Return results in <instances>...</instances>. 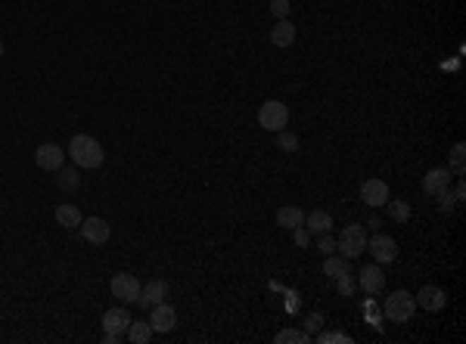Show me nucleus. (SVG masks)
<instances>
[{"label":"nucleus","mask_w":466,"mask_h":344,"mask_svg":"<svg viewBox=\"0 0 466 344\" xmlns=\"http://www.w3.org/2000/svg\"><path fill=\"white\" fill-rule=\"evenodd\" d=\"M121 338H124V335H109V332H106V344H119Z\"/></svg>","instance_id":"obj_33"},{"label":"nucleus","mask_w":466,"mask_h":344,"mask_svg":"<svg viewBox=\"0 0 466 344\" xmlns=\"http://www.w3.org/2000/svg\"><path fill=\"white\" fill-rule=\"evenodd\" d=\"M336 288H339V295H345V298H352V295L357 292V283L348 273H342V276H336Z\"/></svg>","instance_id":"obj_27"},{"label":"nucleus","mask_w":466,"mask_h":344,"mask_svg":"<svg viewBox=\"0 0 466 344\" xmlns=\"http://www.w3.org/2000/svg\"><path fill=\"white\" fill-rule=\"evenodd\" d=\"M367 252L373 254L376 264H392V261H398V242L392 236H386V233H376L373 239H367Z\"/></svg>","instance_id":"obj_6"},{"label":"nucleus","mask_w":466,"mask_h":344,"mask_svg":"<svg viewBox=\"0 0 466 344\" xmlns=\"http://www.w3.org/2000/svg\"><path fill=\"white\" fill-rule=\"evenodd\" d=\"M274 341H277V344H308L311 335L301 332V329H283V332H277Z\"/></svg>","instance_id":"obj_23"},{"label":"nucleus","mask_w":466,"mask_h":344,"mask_svg":"<svg viewBox=\"0 0 466 344\" xmlns=\"http://www.w3.org/2000/svg\"><path fill=\"white\" fill-rule=\"evenodd\" d=\"M367 230H364L361 223H352L342 230V236L336 242V252L345 257V261H354V257H361L364 252H367Z\"/></svg>","instance_id":"obj_2"},{"label":"nucleus","mask_w":466,"mask_h":344,"mask_svg":"<svg viewBox=\"0 0 466 344\" xmlns=\"http://www.w3.org/2000/svg\"><path fill=\"white\" fill-rule=\"evenodd\" d=\"M81 236L90 242V245H106L109 236H112V230H109L106 221H100V217H88V221H81Z\"/></svg>","instance_id":"obj_9"},{"label":"nucleus","mask_w":466,"mask_h":344,"mask_svg":"<svg viewBox=\"0 0 466 344\" xmlns=\"http://www.w3.org/2000/svg\"><path fill=\"white\" fill-rule=\"evenodd\" d=\"M56 174H59V177H56V183H59V190H62V192H75L78 186H81V177L75 174V168H59Z\"/></svg>","instance_id":"obj_21"},{"label":"nucleus","mask_w":466,"mask_h":344,"mask_svg":"<svg viewBox=\"0 0 466 344\" xmlns=\"http://www.w3.org/2000/svg\"><path fill=\"white\" fill-rule=\"evenodd\" d=\"M270 44L280 47V50H286V47L295 44V25L289 19H277V25L270 28Z\"/></svg>","instance_id":"obj_16"},{"label":"nucleus","mask_w":466,"mask_h":344,"mask_svg":"<svg viewBox=\"0 0 466 344\" xmlns=\"http://www.w3.org/2000/svg\"><path fill=\"white\" fill-rule=\"evenodd\" d=\"M386 317L388 323H410V317L417 314V298L410 292H404V288H398V292H392L386 298Z\"/></svg>","instance_id":"obj_3"},{"label":"nucleus","mask_w":466,"mask_h":344,"mask_svg":"<svg viewBox=\"0 0 466 344\" xmlns=\"http://www.w3.org/2000/svg\"><path fill=\"white\" fill-rule=\"evenodd\" d=\"M357 285H361L367 295H379V292H383V288H386L383 264H370V267H364L361 276H357Z\"/></svg>","instance_id":"obj_10"},{"label":"nucleus","mask_w":466,"mask_h":344,"mask_svg":"<svg viewBox=\"0 0 466 344\" xmlns=\"http://www.w3.org/2000/svg\"><path fill=\"white\" fill-rule=\"evenodd\" d=\"M168 298V283L165 279H150L146 285H140V298H137V307H155Z\"/></svg>","instance_id":"obj_7"},{"label":"nucleus","mask_w":466,"mask_h":344,"mask_svg":"<svg viewBox=\"0 0 466 344\" xmlns=\"http://www.w3.org/2000/svg\"><path fill=\"white\" fill-rule=\"evenodd\" d=\"M305 226L311 233H330L333 230V214L330 211H311V214H305Z\"/></svg>","instance_id":"obj_19"},{"label":"nucleus","mask_w":466,"mask_h":344,"mask_svg":"<svg viewBox=\"0 0 466 344\" xmlns=\"http://www.w3.org/2000/svg\"><path fill=\"white\" fill-rule=\"evenodd\" d=\"M317 248H321L323 254H333V252H336V239H330V233H321V239H317Z\"/></svg>","instance_id":"obj_29"},{"label":"nucleus","mask_w":466,"mask_h":344,"mask_svg":"<svg viewBox=\"0 0 466 344\" xmlns=\"http://www.w3.org/2000/svg\"><path fill=\"white\" fill-rule=\"evenodd\" d=\"M388 205V214H392V221H398V223H407L410 221V205L407 202H386Z\"/></svg>","instance_id":"obj_25"},{"label":"nucleus","mask_w":466,"mask_h":344,"mask_svg":"<svg viewBox=\"0 0 466 344\" xmlns=\"http://www.w3.org/2000/svg\"><path fill=\"white\" fill-rule=\"evenodd\" d=\"M109 288H112V298H119L124 304H137L140 298V279L134 273H115Z\"/></svg>","instance_id":"obj_5"},{"label":"nucleus","mask_w":466,"mask_h":344,"mask_svg":"<svg viewBox=\"0 0 466 344\" xmlns=\"http://www.w3.org/2000/svg\"><path fill=\"white\" fill-rule=\"evenodd\" d=\"M100 326H103V332H109V335H124L131 326V314L124 307H112L103 314V323Z\"/></svg>","instance_id":"obj_13"},{"label":"nucleus","mask_w":466,"mask_h":344,"mask_svg":"<svg viewBox=\"0 0 466 344\" xmlns=\"http://www.w3.org/2000/svg\"><path fill=\"white\" fill-rule=\"evenodd\" d=\"M174 323H177V314H174V307L171 304H155L153 307V314H150V326H153V332H171L174 329Z\"/></svg>","instance_id":"obj_12"},{"label":"nucleus","mask_w":466,"mask_h":344,"mask_svg":"<svg viewBox=\"0 0 466 344\" xmlns=\"http://www.w3.org/2000/svg\"><path fill=\"white\" fill-rule=\"evenodd\" d=\"M277 149H283V152H295L299 149V137L289 134V130H277Z\"/></svg>","instance_id":"obj_26"},{"label":"nucleus","mask_w":466,"mask_h":344,"mask_svg":"<svg viewBox=\"0 0 466 344\" xmlns=\"http://www.w3.org/2000/svg\"><path fill=\"white\" fill-rule=\"evenodd\" d=\"M292 236H295V245L301 248V245H308V242H311V230L301 223V226H295V230H292Z\"/></svg>","instance_id":"obj_30"},{"label":"nucleus","mask_w":466,"mask_h":344,"mask_svg":"<svg viewBox=\"0 0 466 344\" xmlns=\"http://www.w3.org/2000/svg\"><path fill=\"white\" fill-rule=\"evenodd\" d=\"M277 223L283 226V230H295V226L305 223V211H301L299 205H283L277 211Z\"/></svg>","instance_id":"obj_17"},{"label":"nucleus","mask_w":466,"mask_h":344,"mask_svg":"<svg viewBox=\"0 0 466 344\" xmlns=\"http://www.w3.org/2000/svg\"><path fill=\"white\" fill-rule=\"evenodd\" d=\"M321 341H348V335H342V332H323Z\"/></svg>","instance_id":"obj_32"},{"label":"nucleus","mask_w":466,"mask_h":344,"mask_svg":"<svg viewBox=\"0 0 466 344\" xmlns=\"http://www.w3.org/2000/svg\"><path fill=\"white\" fill-rule=\"evenodd\" d=\"M414 298H417L419 307H423V310H432V314H438V310L448 304V295L441 292L438 285H423V288H419V295H414Z\"/></svg>","instance_id":"obj_14"},{"label":"nucleus","mask_w":466,"mask_h":344,"mask_svg":"<svg viewBox=\"0 0 466 344\" xmlns=\"http://www.w3.org/2000/svg\"><path fill=\"white\" fill-rule=\"evenodd\" d=\"M81 211H78L72 202H62V205L56 208V223L59 226H66V230H75V226H81Z\"/></svg>","instance_id":"obj_18"},{"label":"nucleus","mask_w":466,"mask_h":344,"mask_svg":"<svg viewBox=\"0 0 466 344\" xmlns=\"http://www.w3.org/2000/svg\"><path fill=\"white\" fill-rule=\"evenodd\" d=\"M258 124L264 130H270V134L283 130L286 124H289V109H286V103H280V99H268V103H261Z\"/></svg>","instance_id":"obj_4"},{"label":"nucleus","mask_w":466,"mask_h":344,"mask_svg":"<svg viewBox=\"0 0 466 344\" xmlns=\"http://www.w3.org/2000/svg\"><path fill=\"white\" fill-rule=\"evenodd\" d=\"M323 273L330 279H336V276H342V273H348V261H345V257H326V261H323Z\"/></svg>","instance_id":"obj_24"},{"label":"nucleus","mask_w":466,"mask_h":344,"mask_svg":"<svg viewBox=\"0 0 466 344\" xmlns=\"http://www.w3.org/2000/svg\"><path fill=\"white\" fill-rule=\"evenodd\" d=\"M450 186V171L448 168H432L429 174L423 177V190L429 195H441Z\"/></svg>","instance_id":"obj_15"},{"label":"nucleus","mask_w":466,"mask_h":344,"mask_svg":"<svg viewBox=\"0 0 466 344\" xmlns=\"http://www.w3.org/2000/svg\"><path fill=\"white\" fill-rule=\"evenodd\" d=\"M361 199L367 202L370 208H383L386 202H388V186H386V180H364Z\"/></svg>","instance_id":"obj_11"},{"label":"nucleus","mask_w":466,"mask_h":344,"mask_svg":"<svg viewBox=\"0 0 466 344\" xmlns=\"http://www.w3.org/2000/svg\"><path fill=\"white\" fill-rule=\"evenodd\" d=\"M128 341H134V344H146L153 338V326L150 323H137V319H131V326H128Z\"/></svg>","instance_id":"obj_20"},{"label":"nucleus","mask_w":466,"mask_h":344,"mask_svg":"<svg viewBox=\"0 0 466 344\" xmlns=\"http://www.w3.org/2000/svg\"><path fill=\"white\" fill-rule=\"evenodd\" d=\"M289 10H292L289 0H270V13H274L277 19H286V16H289Z\"/></svg>","instance_id":"obj_28"},{"label":"nucleus","mask_w":466,"mask_h":344,"mask_svg":"<svg viewBox=\"0 0 466 344\" xmlns=\"http://www.w3.org/2000/svg\"><path fill=\"white\" fill-rule=\"evenodd\" d=\"M0 56H4V41H0Z\"/></svg>","instance_id":"obj_34"},{"label":"nucleus","mask_w":466,"mask_h":344,"mask_svg":"<svg viewBox=\"0 0 466 344\" xmlns=\"http://www.w3.org/2000/svg\"><path fill=\"white\" fill-rule=\"evenodd\" d=\"M62 159H66V152H62L56 143H44V146H37V152H35L37 168L50 171V174H56V171L62 168Z\"/></svg>","instance_id":"obj_8"},{"label":"nucleus","mask_w":466,"mask_h":344,"mask_svg":"<svg viewBox=\"0 0 466 344\" xmlns=\"http://www.w3.org/2000/svg\"><path fill=\"white\" fill-rule=\"evenodd\" d=\"M450 174H457V177H463V171H466V143H457L454 149H450Z\"/></svg>","instance_id":"obj_22"},{"label":"nucleus","mask_w":466,"mask_h":344,"mask_svg":"<svg viewBox=\"0 0 466 344\" xmlns=\"http://www.w3.org/2000/svg\"><path fill=\"white\" fill-rule=\"evenodd\" d=\"M305 326H308V332H317L323 326V317L321 314H311L308 319H305Z\"/></svg>","instance_id":"obj_31"},{"label":"nucleus","mask_w":466,"mask_h":344,"mask_svg":"<svg viewBox=\"0 0 466 344\" xmlns=\"http://www.w3.org/2000/svg\"><path fill=\"white\" fill-rule=\"evenodd\" d=\"M68 155H72V161L78 168H84V171L100 168V165H103V159H106L100 140H93L90 134H75L72 143H68Z\"/></svg>","instance_id":"obj_1"}]
</instances>
